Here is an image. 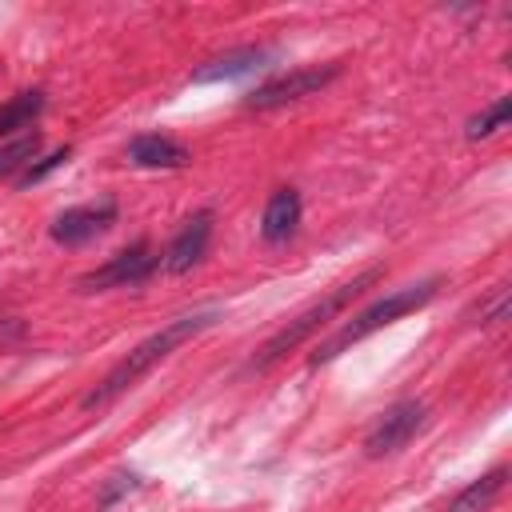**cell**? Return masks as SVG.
I'll list each match as a JSON object with an SVG mask.
<instances>
[{"instance_id":"obj_13","label":"cell","mask_w":512,"mask_h":512,"mask_svg":"<svg viewBox=\"0 0 512 512\" xmlns=\"http://www.w3.org/2000/svg\"><path fill=\"white\" fill-rule=\"evenodd\" d=\"M40 108H44V92H36V88L12 96L8 104H0V136L20 132V128H32V120L40 116Z\"/></svg>"},{"instance_id":"obj_2","label":"cell","mask_w":512,"mask_h":512,"mask_svg":"<svg viewBox=\"0 0 512 512\" xmlns=\"http://www.w3.org/2000/svg\"><path fill=\"white\" fill-rule=\"evenodd\" d=\"M384 276V268H368V272H360V276H352V280H344V284H336L328 296H320L316 304H308L304 312H296L280 332H272L264 344H260V352H256V360H252V368H272L276 360H284L288 352H296L312 332H320L324 324H332V316H340L364 288H372L376 280Z\"/></svg>"},{"instance_id":"obj_10","label":"cell","mask_w":512,"mask_h":512,"mask_svg":"<svg viewBox=\"0 0 512 512\" xmlns=\"http://www.w3.org/2000/svg\"><path fill=\"white\" fill-rule=\"evenodd\" d=\"M128 160H132L136 168H184L192 156H188L184 144L148 132V136H136V140L128 144Z\"/></svg>"},{"instance_id":"obj_12","label":"cell","mask_w":512,"mask_h":512,"mask_svg":"<svg viewBox=\"0 0 512 512\" xmlns=\"http://www.w3.org/2000/svg\"><path fill=\"white\" fill-rule=\"evenodd\" d=\"M504 464L500 468H492V472H484L480 480H472L452 504H448V512H488V504L500 496V488H504Z\"/></svg>"},{"instance_id":"obj_16","label":"cell","mask_w":512,"mask_h":512,"mask_svg":"<svg viewBox=\"0 0 512 512\" xmlns=\"http://www.w3.org/2000/svg\"><path fill=\"white\" fill-rule=\"evenodd\" d=\"M68 156H72L68 148H56V152H48V156H40L36 164H28V168H24L20 176H16V184H20V188H28V184H36V180H44V176H48V172H56L60 164H68Z\"/></svg>"},{"instance_id":"obj_11","label":"cell","mask_w":512,"mask_h":512,"mask_svg":"<svg viewBox=\"0 0 512 512\" xmlns=\"http://www.w3.org/2000/svg\"><path fill=\"white\" fill-rule=\"evenodd\" d=\"M264 56H268L264 48H236V52H224V56L208 60L204 68H196L192 80H196V84H208V80H232V76H244V72L260 68Z\"/></svg>"},{"instance_id":"obj_7","label":"cell","mask_w":512,"mask_h":512,"mask_svg":"<svg viewBox=\"0 0 512 512\" xmlns=\"http://www.w3.org/2000/svg\"><path fill=\"white\" fill-rule=\"evenodd\" d=\"M116 224V200H96V204H76L68 212H60L52 220V240L64 244V248H76V244H88L96 240L100 232H108Z\"/></svg>"},{"instance_id":"obj_3","label":"cell","mask_w":512,"mask_h":512,"mask_svg":"<svg viewBox=\"0 0 512 512\" xmlns=\"http://www.w3.org/2000/svg\"><path fill=\"white\" fill-rule=\"evenodd\" d=\"M436 292H440V276H428V280H420V284H408V288H400V292H392V296H384V300L368 304L364 312H356V316H352L336 336H328V340L312 352V368H316V364L336 360L340 352H348V348H352V344H360L364 336H372V332L388 328L392 320H400V316H408V312L424 308Z\"/></svg>"},{"instance_id":"obj_8","label":"cell","mask_w":512,"mask_h":512,"mask_svg":"<svg viewBox=\"0 0 512 512\" xmlns=\"http://www.w3.org/2000/svg\"><path fill=\"white\" fill-rule=\"evenodd\" d=\"M208 240H212V212L188 216L184 228L172 236V244H168V252H164V268H168L172 276L196 268V264L204 260V252H208Z\"/></svg>"},{"instance_id":"obj_17","label":"cell","mask_w":512,"mask_h":512,"mask_svg":"<svg viewBox=\"0 0 512 512\" xmlns=\"http://www.w3.org/2000/svg\"><path fill=\"white\" fill-rule=\"evenodd\" d=\"M476 312H480V324H496V320H504V316H508V292L496 288L492 300H484Z\"/></svg>"},{"instance_id":"obj_9","label":"cell","mask_w":512,"mask_h":512,"mask_svg":"<svg viewBox=\"0 0 512 512\" xmlns=\"http://www.w3.org/2000/svg\"><path fill=\"white\" fill-rule=\"evenodd\" d=\"M300 224V192L296 188H276L268 208H264V220H260V236L268 244H284Z\"/></svg>"},{"instance_id":"obj_14","label":"cell","mask_w":512,"mask_h":512,"mask_svg":"<svg viewBox=\"0 0 512 512\" xmlns=\"http://www.w3.org/2000/svg\"><path fill=\"white\" fill-rule=\"evenodd\" d=\"M36 152H40V132L16 136L12 144L0 148V176H12V172H20V168H28V164L36 160Z\"/></svg>"},{"instance_id":"obj_5","label":"cell","mask_w":512,"mask_h":512,"mask_svg":"<svg viewBox=\"0 0 512 512\" xmlns=\"http://www.w3.org/2000/svg\"><path fill=\"white\" fill-rule=\"evenodd\" d=\"M336 72H340V64H324V68H292V72H284V76L264 80L256 92L244 96V104H248V108H276V104L312 96V92H320L324 84H332Z\"/></svg>"},{"instance_id":"obj_15","label":"cell","mask_w":512,"mask_h":512,"mask_svg":"<svg viewBox=\"0 0 512 512\" xmlns=\"http://www.w3.org/2000/svg\"><path fill=\"white\" fill-rule=\"evenodd\" d=\"M508 116H512V100H508V96H500L496 104H488L480 116H472V120H468V140H484V136H492L496 128H504V124H508Z\"/></svg>"},{"instance_id":"obj_1","label":"cell","mask_w":512,"mask_h":512,"mask_svg":"<svg viewBox=\"0 0 512 512\" xmlns=\"http://www.w3.org/2000/svg\"><path fill=\"white\" fill-rule=\"evenodd\" d=\"M220 320V312H192V316H176V320H168L160 332H152L148 340H140L88 396H84V408H104V404H112L120 392H128L140 376H148L164 356H172L184 340H192L196 332H204V328H212Z\"/></svg>"},{"instance_id":"obj_6","label":"cell","mask_w":512,"mask_h":512,"mask_svg":"<svg viewBox=\"0 0 512 512\" xmlns=\"http://www.w3.org/2000/svg\"><path fill=\"white\" fill-rule=\"evenodd\" d=\"M420 424H424V404L420 400H400L372 424V432L364 436V452L368 456H388V452L404 448L420 432Z\"/></svg>"},{"instance_id":"obj_4","label":"cell","mask_w":512,"mask_h":512,"mask_svg":"<svg viewBox=\"0 0 512 512\" xmlns=\"http://www.w3.org/2000/svg\"><path fill=\"white\" fill-rule=\"evenodd\" d=\"M156 264H160V256L152 252V244H132V248H124V252H116L112 260H104L100 268H92V272H84L80 280H76V288L80 292H104V288H128V284H140V280H148L152 272H156Z\"/></svg>"}]
</instances>
